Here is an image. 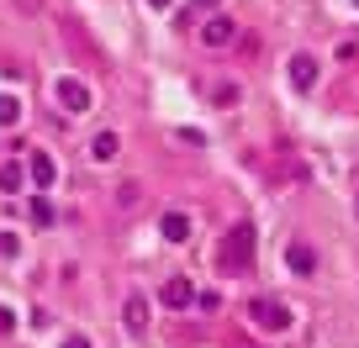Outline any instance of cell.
I'll use <instances>...</instances> for the list:
<instances>
[{"label":"cell","mask_w":359,"mask_h":348,"mask_svg":"<svg viewBox=\"0 0 359 348\" xmlns=\"http://www.w3.org/2000/svg\"><path fill=\"white\" fill-rule=\"evenodd\" d=\"M22 122V101L16 95H0V127H16Z\"/></svg>","instance_id":"4fadbf2b"},{"label":"cell","mask_w":359,"mask_h":348,"mask_svg":"<svg viewBox=\"0 0 359 348\" xmlns=\"http://www.w3.org/2000/svg\"><path fill=\"white\" fill-rule=\"evenodd\" d=\"M53 95H58V106H64V111H90V90H85V85H79V79H58V85H53Z\"/></svg>","instance_id":"277c9868"},{"label":"cell","mask_w":359,"mask_h":348,"mask_svg":"<svg viewBox=\"0 0 359 348\" xmlns=\"http://www.w3.org/2000/svg\"><path fill=\"white\" fill-rule=\"evenodd\" d=\"M158 301H164L169 312H185V306H196V285L185 280V274H175V280H164V291H158Z\"/></svg>","instance_id":"3957f363"},{"label":"cell","mask_w":359,"mask_h":348,"mask_svg":"<svg viewBox=\"0 0 359 348\" xmlns=\"http://www.w3.org/2000/svg\"><path fill=\"white\" fill-rule=\"evenodd\" d=\"M122 316H127V327H133V333H143V327H148V295H127Z\"/></svg>","instance_id":"30bf717a"},{"label":"cell","mask_w":359,"mask_h":348,"mask_svg":"<svg viewBox=\"0 0 359 348\" xmlns=\"http://www.w3.org/2000/svg\"><path fill=\"white\" fill-rule=\"evenodd\" d=\"M248 316H254L259 327H269V333H285V327H291V312H285L280 301H269V295H254V301H248Z\"/></svg>","instance_id":"7a4b0ae2"},{"label":"cell","mask_w":359,"mask_h":348,"mask_svg":"<svg viewBox=\"0 0 359 348\" xmlns=\"http://www.w3.org/2000/svg\"><path fill=\"white\" fill-rule=\"evenodd\" d=\"M291 85H296V90H312V85H317V58L312 53H296L291 58Z\"/></svg>","instance_id":"8992f818"},{"label":"cell","mask_w":359,"mask_h":348,"mask_svg":"<svg viewBox=\"0 0 359 348\" xmlns=\"http://www.w3.org/2000/svg\"><path fill=\"white\" fill-rule=\"evenodd\" d=\"M248 258H254V227H233V232L222 237V248H217V264H222L227 274H238V270H248Z\"/></svg>","instance_id":"6da1fadb"},{"label":"cell","mask_w":359,"mask_h":348,"mask_svg":"<svg viewBox=\"0 0 359 348\" xmlns=\"http://www.w3.org/2000/svg\"><path fill=\"white\" fill-rule=\"evenodd\" d=\"M22 185H27V169L22 164H6V169H0V190H6V195H16Z\"/></svg>","instance_id":"8fae6325"},{"label":"cell","mask_w":359,"mask_h":348,"mask_svg":"<svg viewBox=\"0 0 359 348\" xmlns=\"http://www.w3.org/2000/svg\"><path fill=\"white\" fill-rule=\"evenodd\" d=\"M158 232H164L169 243H185V237H191V216H185V211H164V222H158Z\"/></svg>","instance_id":"52a82bcc"},{"label":"cell","mask_w":359,"mask_h":348,"mask_svg":"<svg viewBox=\"0 0 359 348\" xmlns=\"http://www.w3.org/2000/svg\"><path fill=\"white\" fill-rule=\"evenodd\" d=\"M148 6H154V11H164V6H169V0H148Z\"/></svg>","instance_id":"ac0fdd59"},{"label":"cell","mask_w":359,"mask_h":348,"mask_svg":"<svg viewBox=\"0 0 359 348\" xmlns=\"http://www.w3.org/2000/svg\"><path fill=\"white\" fill-rule=\"evenodd\" d=\"M90 153H95V158H111V153H116V132H95Z\"/></svg>","instance_id":"5bb4252c"},{"label":"cell","mask_w":359,"mask_h":348,"mask_svg":"<svg viewBox=\"0 0 359 348\" xmlns=\"http://www.w3.org/2000/svg\"><path fill=\"white\" fill-rule=\"evenodd\" d=\"M16 248H22V243H16V232H0V258H16Z\"/></svg>","instance_id":"9a60e30c"},{"label":"cell","mask_w":359,"mask_h":348,"mask_svg":"<svg viewBox=\"0 0 359 348\" xmlns=\"http://www.w3.org/2000/svg\"><path fill=\"white\" fill-rule=\"evenodd\" d=\"M64 348H90V337H69V343Z\"/></svg>","instance_id":"e0dca14e"},{"label":"cell","mask_w":359,"mask_h":348,"mask_svg":"<svg viewBox=\"0 0 359 348\" xmlns=\"http://www.w3.org/2000/svg\"><path fill=\"white\" fill-rule=\"evenodd\" d=\"M27 174H32V185H37V190H48V185L58 180V169H53V158H48V153H32V164H27Z\"/></svg>","instance_id":"ba28073f"},{"label":"cell","mask_w":359,"mask_h":348,"mask_svg":"<svg viewBox=\"0 0 359 348\" xmlns=\"http://www.w3.org/2000/svg\"><path fill=\"white\" fill-rule=\"evenodd\" d=\"M196 6H217V0H196Z\"/></svg>","instance_id":"d6986e66"},{"label":"cell","mask_w":359,"mask_h":348,"mask_svg":"<svg viewBox=\"0 0 359 348\" xmlns=\"http://www.w3.org/2000/svg\"><path fill=\"white\" fill-rule=\"evenodd\" d=\"M233 37H238V27L227 22V16H212V22L201 27V43H206V48H227Z\"/></svg>","instance_id":"5b68a950"},{"label":"cell","mask_w":359,"mask_h":348,"mask_svg":"<svg viewBox=\"0 0 359 348\" xmlns=\"http://www.w3.org/2000/svg\"><path fill=\"white\" fill-rule=\"evenodd\" d=\"M285 264H291L296 274H312V270H317V253H312L306 243H291V248H285Z\"/></svg>","instance_id":"9c48e42d"},{"label":"cell","mask_w":359,"mask_h":348,"mask_svg":"<svg viewBox=\"0 0 359 348\" xmlns=\"http://www.w3.org/2000/svg\"><path fill=\"white\" fill-rule=\"evenodd\" d=\"M27 216H32V227H53V222H58V216H53V206H48L43 195H37V201L27 206Z\"/></svg>","instance_id":"7c38bea8"},{"label":"cell","mask_w":359,"mask_h":348,"mask_svg":"<svg viewBox=\"0 0 359 348\" xmlns=\"http://www.w3.org/2000/svg\"><path fill=\"white\" fill-rule=\"evenodd\" d=\"M354 6H359V0H354Z\"/></svg>","instance_id":"ffe728a7"},{"label":"cell","mask_w":359,"mask_h":348,"mask_svg":"<svg viewBox=\"0 0 359 348\" xmlns=\"http://www.w3.org/2000/svg\"><path fill=\"white\" fill-rule=\"evenodd\" d=\"M0 333H11V312L6 306H0Z\"/></svg>","instance_id":"2e32d148"}]
</instances>
